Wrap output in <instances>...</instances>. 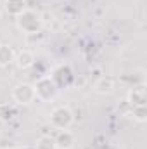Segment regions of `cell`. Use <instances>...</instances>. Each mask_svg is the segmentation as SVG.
Returning <instances> with one entry per match:
<instances>
[{
	"label": "cell",
	"mask_w": 147,
	"mask_h": 149,
	"mask_svg": "<svg viewBox=\"0 0 147 149\" xmlns=\"http://www.w3.org/2000/svg\"><path fill=\"white\" fill-rule=\"evenodd\" d=\"M16 54L9 45H0V66H9L10 63H14Z\"/></svg>",
	"instance_id": "obj_10"
},
{
	"label": "cell",
	"mask_w": 147,
	"mask_h": 149,
	"mask_svg": "<svg viewBox=\"0 0 147 149\" xmlns=\"http://www.w3.org/2000/svg\"><path fill=\"white\" fill-rule=\"evenodd\" d=\"M35 94L40 101H52L57 95V83L52 76H42L35 83Z\"/></svg>",
	"instance_id": "obj_3"
},
{
	"label": "cell",
	"mask_w": 147,
	"mask_h": 149,
	"mask_svg": "<svg viewBox=\"0 0 147 149\" xmlns=\"http://www.w3.org/2000/svg\"><path fill=\"white\" fill-rule=\"evenodd\" d=\"M130 116H132L135 121L144 123V121L147 120V108H146V106H135V108H132Z\"/></svg>",
	"instance_id": "obj_12"
},
{
	"label": "cell",
	"mask_w": 147,
	"mask_h": 149,
	"mask_svg": "<svg viewBox=\"0 0 147 149\" xmlns=\"http://www.w3.org/2000/svg\"><path fill=\"white\" fill-rule=\"evenodd\" d=\"M114 87H116V81H114V78H111V76H101V78L95 81V85H94L95 92H97V94H102V95L111 94V92L114 90Z\"/></svg>",
	"instance_id": "obj_7"
},
{
	"label": "cell",
	"mask_w": 147,
	"mask_h": 149,
	"mask_svg": "<svg viewBox=\"0 0 147 149\" xmlns=\"http://www.w3.org/2000/svg\"><path fill=\"white\" fill-rule=\"evenodd\" d=\"M3 7H5V12L14 16V17H17L21 12H24L28 9L26 7V0H5Z\"/></svg>",
	"instance_id": "obj_9"
},
{
	"label": "cell",
	"mask_w": 147,
	"mask_h": 149,
	"mask_svg": "<svg viewBox=\"0 0 147 149\" xmlns=\"http://www.w3.org/2000/svg\"><path fill=\"white\" fill-rule=\"evenodd\" d=\"M50 125L55 128V130H68L73 123L74 116H73V111L68 108V106H57L50 111Z\"/></svg>",
	"instance_id": "obj_2"
},
{
	"label": "cell",
	"mask_w": 147,
	"mask_h": 149,
	"mask_svg": "<svg viewBox=\"0 0 147 149\" xmlns=\"http://www.w3.org/2000/svg\"><path fill=\"white\" fill-rule=\"evenodd\" d=\"M16 24H17V28L23 33L33 35V33H38L40 28H42V17H40V14H37L35 10L26 9L24 12H21L16 17Z\"/></svg>",
	"instance_id": "obj_1"
},
{
	"label": "cell",
	"mask_w": 147,
	"mask_h": 149,
	"mask_svg": "<svg viewBox=\"0 0 147 149\" xmlns=\"http://www.w3.org/2000/svg\"><path fill=\"white\" fill-rule=\"evenodd\" d=\"M55 141V148L57 149H73L76 141H74V135L69 130H59V134L54 137Z\"/></svg>",
	"instance_id": "obj_5"
},
{
	"label": "cell",
	"mask_w": 147,
	"mask_h": 149,
	"mask_svg": "<svg viewBox=\"0 0 147 149\" xmlns=\"http://www.w3.org/2000/svg\"><path fill=\"white\" fill-rule=\"evenodd\" d=\"M126 102L130 108L135 106H146V88L144 87H135L128 92L126 95Z\"/></svg>",
	"instance_id": "obj_6"
},
{
	"label": "cell",
	"mask_w": 147,
	"mask_h": 149,
	"mask_svg": "<svg viewBox=\"0 0 147 149\" xmlns=\"http://www.w3.org/2000/svg\"><path fill=\"white\" fill-rule=\"evenodd\" d=\"M12 99L17 102V104H31L35 99H37V94H35V85L33 83H28V81H23V83H17L12 90Z\"/></svg>",
	"instance_id": "obj_4"
},
{
	"label": "cell",
	"mask_w": 147,
	"mask_h": 149,
	"mask_svg": "<svg viewBox=\"0 0 147 149\" xmlns=\"http://www.w3.org/2000/svg\"><path fill=\"white\" fill-rule=\"evenodd\" d=\"M14 63L21 68V70H28L35 64V54L31 50H21L19 54H16Z\"/></svg>",
	"instance_id": "obj_8"
},
{
	"label": "cell",
	"mask_w": 147,
	"mask_h": 149,
	"mask_svg": "<svg viewBox=\"0 0 147 149\" xmlns=\"http://www.w3.org/2000/svg\"><path fill=\"white\" fill-rule=\"evenodd\" d=\"M35 148L37 149H57L55 148V141H54V137H50V135H42V137H38Z\"/></svg>",
	"instance_id": "obj_11"
}]
</instances>
